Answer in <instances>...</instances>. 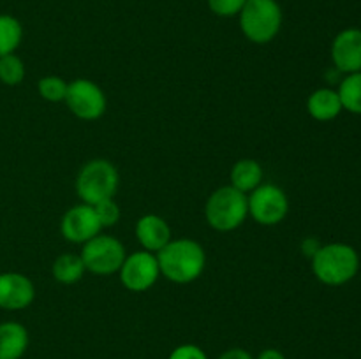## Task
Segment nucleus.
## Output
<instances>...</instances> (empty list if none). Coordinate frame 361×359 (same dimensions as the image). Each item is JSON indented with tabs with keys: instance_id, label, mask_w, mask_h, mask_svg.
<instances>
[{
	"instance_id": "f257e3e1",
	"label": "nucleus",
	"mask_w": 361,
	"mask_h": 359,
	"mask_svg": "<svg viewBox=\"0 0 361 359\" xmlns=\"http://www.w3.org/2000/svg\"><path fill=\"white\" fill-rule=\"evenodd\" d=\"M155 256L161 275L173 284H190L197 280L207 267V252L200 243L189 238L171 239Z\"/></svg>"
},
{
	"instance_id": "f03ea898",
	"label": "nucleus",
	"mask_w": 361,
	"mask_h": 359,
	"mask_svg": "<svg viewBox=\"0 0 361 359\" xmlns=\"http://www.w3.org/2000/svg\"><path fill=\"white\" fill-rule=\"evenodd\" d=\"M360 256L348 243L321 245L312 256V271L317 280L330 287H338L358 275Z\"/></svg>"
},
{
	"instance_id": "7ed1b4c3",
	"label": "nucleus",
	"mask_w": 361,
	"mask_h": 359,
	"mask_svg": "<svg viewBox=\"0 0 361 359\" xmlns=\"http://www.w3.org/2000/svg\"><path fill=\"white\" fill-rule=\"evenodd\" d=\"M204 217L215 231H235L249 217V197L231 185L221 187L208 197Z\"/></svg>"
},
{
	"instance_id": "20e7f679",
	"label": "nucleus",
	"mask_w": 361,
	"mask_h": 359,
	"mask_svg": "<svg viewBox=\"0 0 361 359\" xmlns=\"http://www.w3.org/2000/svg\"><path fill=\"white\" fill-rule=\"evenodd\" d=\"M240 28L250 42L267 44L282 27V9L277 0H247L240 11Z\"/></svg>"
},
{
	"instance_id": "39448f33",
	"label": "nucleus",
	"mask_w": 361,
	"mask_h": 359,
	"mask_svg": "<svg viewBox=\"0 0 361 359\" xmlns=\"http://www.w3.org/2000/svg\"><path fill=\"white\" fill-rule=\"evenodd\" d=\"M120 176L115 165L106 158H94L80 169L76 178V194L85 204H97L109 199L118 190Z\"/></svg>"
},
{
	"instance_id": "423d86ee",
	"label": "nucleus",
	"mask_w": 361,
	"mask_h": 359,
	"mask_svg": "<svg viewBox=\"0 0 361 359\" xmlns=\"http://www.w3.org/2000/svg\"><path fill=\"white\" fill-rule=\"evenodd\" d=\"M80 256L87 271L95 275H111L120 271L127 253L123 243L115 236L97 234L83 243Z\"/></svg>"
},
{
	"instance_id": "0eeeda50",
	"label": "nucleus",
	"mask_w": 361,
	"mask_h": 359,
	"mask_svg": "<svg viewBox=\"0 0 361 359\" xmlns=\"http://www.w3.org/2000/svg\"><path fill=\"white\" fill-rule=\"evenodd\" d=\"M249 215L261 225H277L289 211V199L281 187L274 183H261L257 189L247 194Z\"/></svg>"
},
{
	"instance_id": "6e6552de",
	"label": "nucleus",
	"mask_w": 361,
	"mask_h": 359,
	"mask_svg": "<svg viewBox=\"0 0 361 359\" xmlns=\"http://www.w3.org/2000/svg\"><path fill=\"white\" fill-rule=\"evenodd\" d=\"M66 104L74 116L87 122L101 118L108 108V101L101 87L85 77L71 81L67 87Z\"/></svg>"
},
{
	"instance_id": "1a4fd4ad",
	"label": "nucleus",
	"mask_w": 361,
	"mask_h": 359,
	"mask_svg": "<svg viewBox=\"0 0 361 359\" xmlns=\"http://www.w3.org/2000/svg\"><path fill=\"white\" fill-rule=\"evenodd\" d=\"M118 273L123 287L133 292H145L152 285H155L159 275H161V267H159L155 253L137 250L126 257Z\"/></svg>"
},
{
	"instance_id": "9d476101",
	"label": "nucleus",
	"mask_w": 361,
	"mask_h": 359,
	"mask_svg": "<svg viewBox=\"0 0 361 359\" xmlns=\"http://www.w3.org/2000/svg\"><path fill=\"white\" fill-rule=\"evenodd\" d=\"M101 222L90 204H76L63 213L60 222V232L71 243H87L94 236L101 234Z\"/></svg>"
},
{
	"instance_id": "9b49d317",
	"label": "nucleus",
	"mask_w": 361,
	"mask_h": 359,
	"mask_svg": "<svg viewBox=\"0 0 361 359\" xmlns=\"http://www.w3.org/2000/svg\"><path fill=\"white\" fill-rule=\"evenodd\" d=\"M35 299V287L30 278L16 271L0 273V310L18 312L32 305Z\"/></svg>"
},
{
	"instance_id": "f8f14e48",
	"label": "nucleus",
	"mask_w": 361,
	"mask_h": 359,
	"mask_svg": "<svg viewBox=\"0 0 361 359\" xmlns=\"http://www.w3.org/2000/svg\"><path fill=\"white\" fill-rule=\"evenodd\" d=\"M331 60L341 73H361V30L345 28L331 42Z\"/></svg>"
},
{
	"instance_id": "ddd939ff",
	"label": "nucleus",
	"mask_w": 361,
	"mask_h": 359,
	"mask_svg": "<svg viewBox=\"0 0 361 359\" xmlns=\"http://www.w3.org/2000/svg\"><path fill=\"white\" fill-rule=\"evenodd\" d=\"M136 238L143 250L157 253L171 241V227L159 215H143L136 224Z\"/></svg>"
},
{
	"instance_id": "4468645a",
	"label": "nucleus",
	"mask_w": 361,
	"mask_h": 359,
	"mask_svg": "<svg viewBox=\"0 0 361 359\" xmlns=\"http://www.w3.org/2000/svg\"><path fill=\"white\" fill-rule=\"evenodd\" d=\"M28 348V331L23 324L7 320L0 324V359H21Z\"/></svg>"
},
{
	"instance_id": "2eb2a0df",
	"label": "nucleus",
	"mask_w": 361,
	"mask_h": 359,
	"mask_svg": "<svg viewBox=\"0 0 361 359\" xmlns=\"http://www.w3.org/2000/svg\"><path fill=\"white\" fill-rule=\"evenodd\" d=\"M342 102L337 90L317 88L307 99V111L317 122H330L342 113Z\"/></svg>"
},
{
	"instance_id": "dca6fc26",
	"label": "nucleus",
	"mask_w": 361,
	"mask_h": 359,
	"mask_svg": "<svg viewBox=\"0 0 361 359\" xmlns=\"http://www.w3.org/2000/svg\"><path fill=\"white\" fill-rule=\"evenodd\" d=\"M263 176L264 171L259 162L254 158H242L233 165L231 175H229V182H231L229 185L235 187L240 192L250 194L263 183Z\"/></svg>"
},
{
	"instance_id": "f3484780",
	"label": "nucleus",
	"mask_w": 361,
	"mask_h": 359,
	"mask_svg": "<svg viewBox=\"0 0 361 359\" xmlns=\"http://www.w3.org/2000/svg\"><path fill=\"white\" fill-rule=\"evenodd\" d=\"M85 264L78 253H62L55 259L51 267L53 278L63 285H73L80 282L85 275Z\"/></svg>"
},
{
	"instance_id": "a211bd4d",
	"label": "nucleus",
	"mask_w": 361,
	"mask_h": 359,
	"mask_svg": "<svg viewBox=\"0 0 361 359\" xmlns=\"http://www.w3.org/2000/svg\"><path fill=\"white\" fill-rule=\"evenodd\" d=\"M23 39V27L11 14H0V56L11 55Z\"/></svg>"
},
{
	"instance_id": "6ab92c4d",
	"label": "nucleus",
	"mask_w": 361,
	"mask_h": 359,
	"mask_svg": "<svg viewBox=\"0 0 361 359\" xmlns=\"http://www.w3.org/2000/svg\"><path fill=\"white\" fill-rule=\"evenodd\" d=\"M337 92L345 111L361 115V73L348 74Z\"/></svg>"
},
{
	"instance_id": "aec40b11",
	"label": "nucleus",
	"mask_w": 361,
	"mask_h": 359,
	"mask_svg": "<svg viewBox=\"0 0 361 359\" xmlns=\"http://www.w3.org/2000/svg\"><path fill=\"white\" fill-rule=\"evenodd\" d=\"M25 80V63L18 55L0 56V81L7 87H16Z\"/></svg>"
},
{
	"instance_id": "412c9836",
	"label": "nucleus",
	"mask_w": 361,
	"mask_h": 359,
	"mask_svg": "<svg viewBox=\"0 0 361 359\" xmlns=\"http://www.w3.org/2000/svg\"><path fill=\"white\" fill-rule=\"evenodd\" d=\"M67 83L66 80H62L60 76H44L39 80L37 90L44 101L48 102H62L66 101L67 95Z\"/></svg>"
},
{
	"instance_id": "4be33fe9",
	"label": "nucleus",
	"mask_w": 361,
	"mask_h": 359,
	"mask_svg": "<svg viewBox=\"0 0 361 359\" xmlns=\"http://www.w3.org/2000/svg\"><path fill=\"white\" fill-rule=\"evenodd\" d=\"M94 210L102 227H113V225L120 220V215H122L120 206L116 204V201L113 199V197L99 201L97 204H94Z\"/></svg>"
},
{
	"instance_id": "5701e85b",
	"label": "nucleus",
	"mask_w": 361,
	"mask_h": 359,
	"mask_svg": "<svg viewBox=\"0 0 361 359\" xmlns=\"http://www.w3.org/2000/svg\"><path fill=\"white\" fill-rule=\"evenodd\" d=\"M247 0H208V7L214 14L221 18L238 16L240 11L243 9Z\"/></svg>"
},
{
	"instance_id": "b1692460",
	"label": "nucleus",
	"mask_w": 361,
	"mask_h": 359,
	"mask_svg": "<svg viewBox=\"0 0 361 359\" xmlns=\"http://www.w3.org/2000/svg\"><path fill=\"white\" fill-rule=\"evenodd\" d=\"M168 359H208L207 352L201 347L194 344H183L178 345L176 348H173V352L169 354Z\"/></svg>"
},
{
	"instance_id": "393cba45",
	"label": "nucleus",
	"mask_w": 361,
	"mask_h": 359,
	"mask_svg": "<svg viewBox=\"0 0 361 359\" xmlns=\"http://www.w3.org/2000/svg\"><path fill=\"white\" fill-rule=\"evenodd\" d=\"M219 359H254L252 355H250V352H247L245 348H229V351H226L224 354L219 355Z\"/></svg>"
},
{
	"instance_id": "a878e982",
	"label": "nucleus",
	"mask_w": 361,
	"mask_h": 359,
	"mask_svg": "<svg viewBox=\"0 0 361 359\" xmlns=\"http://www.w3.org/2000/svg\"><path fill=\"white\" fill-rule=\"evenodd\" d=\"M257 359H286V355L277 348H264L263 352H259Z\"/></svg>"
}]
</instances>
